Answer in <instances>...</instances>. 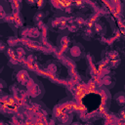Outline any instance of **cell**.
<instances>
[{"label": "cell", "mask_w": 125, "mask_h": 125, "mask_svg": "<svg viewBox=\"0 0 125 125\" xmlns=\"http://www.w3.org/2000/svg\"><path fill=\"white\" fill-rule=\"evenodd\" d=\"M116 101H117L118 104L123 105V104H124V96H123V93H118L116 95Z\"/></svg>", "instance_id": "obj_1"}]
</instances>
